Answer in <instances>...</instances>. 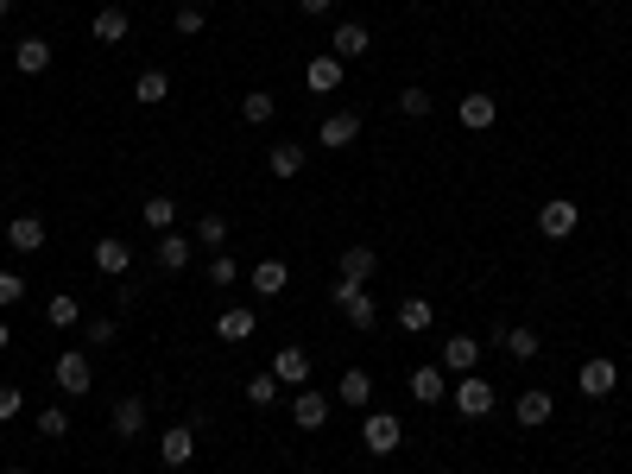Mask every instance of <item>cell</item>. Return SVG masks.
Wrapping results in <instances>:
<instances>
[{
    "label": "cell",
    "mask_w": 632,
    "mask_h": 474,
    "mask_svg": "<svg viewBox=\"0 0 632 474\" xmlns=\"http://www.w3.org/2000/svg\"><path fill=\"white\" fill-rule=\"evenodd\" d=\"M190 456H196V424H171L165 443H158V462H165V468H184Z\"/></svg>",
    "instance_id": "cell-11"
},
{
    "label": "cell",
    "mask_w": 632,
    "mask_h": 474,
    "mask_svg": "<svg viewBox=\"0 0 632 474\" xmlns=\"http://www.w3.org/2000/svg\"><path fill=\"white\" fill-rule=\"evenodd\" d=\"M190 247H196V241H184V234H158V247H152L158 272H184V266H190Z\"/></svg>",
    "instance_id": "cell-17"
},
{
    "label": "cell",
    "mask_w": 632,
    "mask_h": 474,
    "mask_svg": "<svg viewBox=\"0 0 632 474\" xmlns=\"http://www.w3.org/2000/svg\"><path fill=\"white\" fill-rule=\"evenodd\" d=\"M430 323H437V304H430V298H418V291L399 298V329H405V335H424Z\"/></svg>",
    "instance_id": "cell-16"
},
{
    "label": "cell",
    "mask_w": 632,
    "mask_h": 474,
    "mask_svg": "<svg viewBox=\"0 0 632 474\" xmlns=\"http://www.w3.org/2000/svg\"><path fill=\"white\" fill-rule=\"evenodd\" d=\"M165 95H171V76H165V70H140V83H133V102H140V108H158Z\"/></svg>",
    "instance_id": "cell-28"
},
{
    "label": "cell",
    "mask_w": 632,
    "mask_h": 474,
    "mask_svg": "<svg viewBox=\"0 0 632 474\" xmlns=\"http://www.w3.org/2000/svg\"><path fill=\"white\" fill-rule=\"evenodd\" d=\"M298 7H304V13H310V19H323V13H329V7H335V0H298Z\"/></svg>",
    "instance_id": "cell-43"
},
{
    "label": "cell",
    "mask_w": 632,
    "mask_h": 474,
    "mask_svg": "<svg viewBox=\"0 0 632 474\" xmlns=\"http://www.w3.org/2000/svg\"><path fill=\"white\" fill-rule=\"evenodd\" d=\"M304 89L310 95H335V89H342V57H335V51L310 57V64H304Z\"/></svg>",
    "instance_id": "cell-8"
},
{
    "label": "cell",
    "mask_w": 632,
    "mask_h": 474,
    "mask_svg": "<svg viewBox=\"0 0 632 474\" xmlns=\"http://www.w3.org/2000/svg\"><path fill=\"white\" fill-rule=\"evenodd\" d=\"M7 474H26V468H7Z\"/></svg>",
    "instance_id": "cell-46"
},
{
    "label": "cell",
    "mask_w": 632,
    "mask_h": 474,
    "mask_svg": "<svg viewBox=\"0 0 632 474\" xmlns=\"http://www.w3.org/2000/svg\"><path fill=\"white\" fill-rule=\"evenodd\" d=\"M550 411H557V399H550V392H519V424H525V430H544Z\"/></svg>",
    "instance_id": "cell-23"
},
{
    "label": "cell",
    "mask_w": 632,
    "mask_h": 474,
    "mask_svg": "<svg viewBox=\"0 0 632 474\" xmlns=\"http://www.w3.org/2000/svg\"><path fill=\"white\" fill-rule=\"evenodd\" d=\"M474 367H481V342H474V335L443 342V373H474Z\"/></svg>",
    "instance_id": "cell-15"
},
{
    "label": "cell",
    "mask_w": 632,
    "mask_h": 474,
    "mask_svg": "<svg viewBox=\"0 0 632 474\" xmlns=\"http://www.w3.org/2000/svg\"><path fill=\"white\" fill-rule=\"evenodd\" d=\"M7 241H13V253H45V222L38 215H13Z\"/></svg>",
    "instance_id": "cell-18"
},
{
    "label": "cell",
    "mask_w": 632,
    "mask_h": 474,
    "mask_svg": "<svg viewBox=\"0 0 632 474\" xmlns=\"http://www.w3.org/2000/svg\"><path fill=\"white\" fill-rule=\"evenodd\" d=\"M329 304L342 310V316H348L354 329H373V323H380V304H373V291H367V285H354V279H335Z\"/></svg>",
    "instance_id": "cell-2"
},
{
    "label": "cell",
    "mask_w": 632,
    "mask_h": 474,
    "mask_svg": "<svg viewBox=\"0 0 632 474\" xmlns=\"http://www.w3.org/2000/svg\"><path fill=\"white\" fill-rule=\"evenodd\" d=\"M13 70L19 76H45L51 70V45H45V38H19V45H13Z\"/></svg>",
    "instance_id": "cell-13"
},
{
    "label": "cell",
    "mask_w": 632,
    "mask_h": 474,
    "mask_svg": "<svg viewBox=\"0 0 632 474\" xmlns=\"http://www.w3.org/2000/svg\"><path fill=\"white\" fill-rule=\"evenodd\" d=\"M0 19H13V0H0Z\"/></svg>",
    "instance_id": "cell-45"
},
{
    "label": "cell",
    "mask_w": 632,
    "mask_h": 474,
    "mask_svg": "<svg viewBox=\"0 0 632 474\" xmlns=\"http://www.w3.org/2000/svg\"><path fill=\"white\" fill-rule=\"evenodd\" d=\"M576 228H582V209L569 203V196H550V203L538 209V234H544V241H569Z\"/></svg>",
    "instance_id": "cell-4"
},
{
    "label": "cell",
    "mask_w": 632,
    "mask_h": 474,
    "mask_svg": "<svg viewBox=\"0 0 632 474\" xmlns=\"http://www.w3.org/2000/svg\"><path fill=\"white\" fill-rule=\"evenodd\" d=\"M190 241H203L209 253H222V241H228V222H222V215H203V222H196V234H190Z\"/></svg>",
    "instance_id": "cell-36"
},
{
    "label": "cell",
    "mask_w": 632,
    "mask_h": 474,
    "mask_svg": "<svg viewBox=\"0 0 632 474\" xmlns=\"http://www.w3.org/2000/svg\"><path fill=\"white\" fill-rule=\"evenodd\" d=\"M209 285H215V291L241 285V266H234V260H228V253H215V260H209Z\"/></svg>",
    "instance_id": "cell-37"
},
{
    "label": "cell",
    "mask_w": 632,
    "mask_h": 474,
    "mask_svg": "<svg viewBox=\"0 0 632 474\" xmlns=\"http://www.w3.org/2000/svg\"><path fill=\"white\" fill-rule=\"evenodd\" d=\"M215 335H222V342H247V335H253V310L247 304L222 310V316H215Z\"/></svg>",
    "instance_id": "cell-27"
},
{
    "label": "cell",
    "mask_w": 632,
    "mask_h": 474,
    "mask_svg": "<svg viewBox=\"0 0 632 474\" xmlns=\"http://www.w3.org/2000/svg\"><path fill=\"white\" fill-rule=\"evenodd\" d=\"M266 171H272V177H298V171H304V146H298V140H279V146L266 152Z\"/></svg>",
    "instance_id": "cell-24"
},
{
    "label": "cell",
    "mask_w": 632,
    "mask_h": 474,
    "mask_svg": "<svg viewBox=\"0 0 632 474\" xmlns=\"http://www.w3.org/2000/svg\"><path fill=\"white\" fill-rule=\"evenodd\" d=\"M449 405H456L462 418H487V411L500 405V386H487L481 373H456V386H449Z\"/></svg>",
    "instance_id": "cell-1"
},
{
    "label": "cell",
    "mask_w": 632,
    "mask_h": 474,
    "mask_svg": "<svg viewBox=\"0 0 632 474\" xmlns=\"http://www.w3.org/2000/svg\"><path fill=\"white\" fill-rule=\"evenodd\" d=\"M456 114H462V127H468V133H487L493 121H500V102H493V95H487V89H468Z\"/></svg>",
    "instance_id": "cell-9"
},
{
    "label": "cell",
    "mask_w": 632,
    "mask_h": 474,
    "mask_svg": "<svg viewBox=\"0 0 632 474\" xmlns=\"http://www.w3.org/2000/svg\"><path fill=\"white\" fill-rule=\"evenodd\" d=\"M19 405H26V392H19V386H0V424L19 418Z\"/></svg>",
    "instance_id": "cell-42"
},
{
    "label": "cell",
    "mask_w": 632,
    "mask_h": 474,
    "mask_svg": "<svg viewBox=\"0 0 632 474\" xmlns=\"http://www.w3.org/2000/svg\"><path fill=\"white\" fill-rule=\"evenodd\" d=\"M146 430V399H121L114 405V437H140Z\"/></svg>",
    "instance_id": "cell-32"
},
{
    "label": "cell",
    "mask_w": 632,
    "mask_h": 474,
    "mask_svg": "<svg viewBox=\"0 0 632 474\" xmlns=\"http://www.w3.org/2000/svg\"><path fill=\"white\" fill-rule=\"evenodd\" d=\"M335 399L354 405V411H367V399H373V373H367V367H348L342 386H335Z\"/></svg>",
    "instance_id": "cell-21"
},
{
    "label": "cell",
    "mask_w": 632,
    "mask_h": 474,
    "mask_svg": "<svg viewBox=\"0 0 632 474\" xmlns=\"http://www.w3.org/2000/svg\"><path fill=\"white\" fill-rule=\"evenodd\" d=\"M272 373H279V386H304L310 380V354L304 348H279L272 354Z\"/></svg>",
    "instance_id": "cell-20"
},
{
    "label": "cell",
    "mask_w": 632,
    "mask_h": 474,
    "mask_svg": "<svg viewBox=\"0 0 632 474\" xmlns=\"http://www.w3.org/2000/svg\"><path fill=\"white\" fill-rule=\"evenodd\" d=\"M140 222H146L152 234H171V222H177V203H171V196H146V203H140Z\"/></svg>",
    "instance_id": "cell-30"
},
{
    "label": "cell",
    "mask_w": 632,
    "mask_h": 474,
    "mask_svg": "<svg viewBox=\"0 0 632 474\" xmlns=\"http://www.w3.org/2000/svg\"><path fill=\"white\" fill-rule=\"evenodd\" d=\"M95 38H102V45H121V38L133 32V19L121 13V7H102V13H95V26H89Z\"/></svg>",
    "instance_id": "cell-25"
},
{
    "label": "cell",
    "mask_w": 632,
    "mask_h": 474,
    "mask_svg": "<svg viewBox=\"0 0 632 474\" xmlns=\"http://www.w3.org/2000/svg\"><path fill=\"white\" fill-rule=\"evenodd\" d=\"M493 342H500V348L512 354V361H531V354L544 348V342H538V335H531V329H493Z\"/></svg>",
    "instance_id": "cell-31"
},
{
    "label": "cell",
    "mask_w": 632,
    "mask_h": 474,
    "mask_svg": "<svg viewBox=\"0 0 632 474\" xmlns=\"http://www.w3.org/2000/svg\"><path fill=\"white\" fill-rule=\"evenodd\" d=\"M354 140H361V114H354V108H342V114H329V121H323V127H316V146H323V152H348Z\"/></svg>",
    "instance_id": "cell-6"
},
{
    "label": "cell",
    "mask_w": 632,
    "mask_h": 474,
    "mask_svg": "<svg viewBox=\"0 0 632 474\" xmlns=\"http://www.w3.org/2000/svg\"><path fill=\"white\" fill-rule=\"evenodd\" d=\"M272 399H279V373L266 367V373H253V380H247V405H260V411H266Z\"/></svg>",
    "instance_id": "cell-35"
},
{
    "label": "cell",
    "mask_w": 632,
    "mask_h": 474,
    "mask_svg": "<svg viewBox=\"0 0 632 474\" xmlns=\"http://www.w3.org/2000/svg\"><path fill=\"white\" fill-rule=\"evenodd\" d=\"M361 443H367V456H392V449L405 443V424L392 418V411H367V430H361Z\"/></svg>",
    "instance_id": "cell-5"
},
{
    "label": "cell",
    "mask_w": 632,
    "mask_h": 474,
    "mask_svg": "<svg viewBox=\"0 0 632 474\" xmlns=\"http://www.w3.org/2000/svg\"><path fill=\"white\" fill-rule=\"evenodd\" d=\"M367 45H373V38H367V26H361V19H342V26H335V38H329V51L342 57V64L367 57Z\"/></svg>",
    "instance_id": "cell-12"
},
{
    "label": "cell",
    "mask_w": 632,
    "mask_h": 474,
    "mask_svg": "<svg viewBox=\"0 0 632 474\" xmlns=\"http://www.w3.org/2000/svg\"><path fill=\"white\" fill-rule=\"evenodd\" d=\"M45 323H51V329H76V323H83V304H76L70 291H57V298L45 304Z\"/></svg>",
    "instance_id": "cell-33"
},
{
    "label": "cell",
    "mask_w": 632,
    "mask_h": 474,
    "mask_svg": "<svg viewBox=\"0 0 632 474\" xmlns=\"http://www.w3.org/2000/svg\"><path fill=\"white\" fill-rule=\"evenodd\" d=\"M614 386H620V367L607 361V354H595V361H582V373H576V392H582V399H607Z\"/></svg>",
    "instance_id": "cell-7"
},
{
    "label": "cell",
    "mask_w": 632,
    "mask_h": 474,
    "mask_svg": "<svg viewBox=\"0 0 632 474\" xmlns=\"http://www.w3.org/2000/svg\"><path fill=\"white\" fill-rule=\"evenodd\" d=\"M411 399H418V405H437V399H449L443 367H418V373H411Z\"/></svg>",
    "instance_id": "cell-22"
},
{
    "label": "cell",
    "mask_w": 632,
    "mask_h": 474,
    "mask_svg": "<svg viewBox=\"0 0 632 474\" xmlns=\"http://www.w3.org/2000/svg\"><path fill=\"white\" fill-rule=\"evenodd\" d=\"M171 26H177V38H196V32L209 26V13H203V7H177V19H171Z\"/></svg>",
    "instance_id": "cell-38"
},
{
    "label": "cell",
    "mask_w": 632,
    "mask_h": 474,
    "mask_svg": "<svg viewBox=\"0 0 632 474\" xmlns=\"http://www.w3.org/2000/svg\"><path fill=\"white\" fill-rule=\"evenodd\" d=\"M247 279H253V291H260V298H279V291L291 285V266H285V260H260Z\"/></svg>",
    "instance_id": "cell-19"
},
{
    "label": "cell",
    "mask_w": 632,
    "mask_h": 474,
    "mask_svg": "<svg viewBox=\"0 0 632 474\" xmlns=\"http://www.w3.org/2000/svg\"><path fill=\"white\" fill-rule=\"evenodd\" d=\"M272 114H279V102H272V89H247V95H241V121H247V127H266Z\"/></svg>",
    "instance_id": "cell-29"
},
{
    "label": "cell",
    "mask_w": 632,
    "mask_h": 474,
    "mask_svg": "<svg viewBox=\"0 0 632 474\" xmlns=\"http://www.w3.org/2000/svg\"><path fill=\"white\" fill-rule=\"evenodd\" d=\"M83 335H89L95 348H114V316H89V323H83Z\"/></svg>",
    "instance_id": "cell-41"
},
{
    "label": "cell",
    "mask_w": 632,
    "mask_h": 474,
    "mask_svg": "<svg viewBox=\"0 0 632 474\" xmlns=\"http://www.w3.org/2000/svg\"><path fill=\"white\" fill-rule=\"evenodd\" d=\"M373 266H380V253H373V247H342V279L367 285V279H373Z\"/></svg>",
    "instance_id": "cell-26"
},
{
    "label": "cell",
    "mask_w": 632,
    "mask_h": 474,
    "mask_svg": "<svg viewBox=\"0 0 632 474\" xmlns=\"http://www.w3.org/2000/svg\"><path fill=\"white\" fill-rule=\"evenodd\" d=\"M399 114L424 121V114H430V89H399Z\"/></svg>",
    "instance_id": "cell-39"
},
{
    "label": "cell",
    "mask_w": 632,
    "mask_h": 474,
    "mask_svg": "<svg viewBox=\"0 0 632 474\" xmlns=\"http://www.w3.org/2000/svg\"><path fill=\"white\" fill-rule=\"evenodd\" d=\"M127 266H133V247L121 241V234H108V241H95V272H108V279H121Z\"/></svg>",
    "instance_id": "cell-14"
},
{
    "label": "cell",
    "mask_w": 632,
    "mask_h": 474,
    "mask_svg": "<svg viewBox=\"0 0 632 474\" xmlns=\"http://www.w3.org/2000/svg\"><path fill=\"white\" fill-rule=\"evenodd\" d=\"M38 437H45V443L70 437V411H64V405H45V411H38Z\"/></svg>",
    "instance_id": "cell-34"
},
{
    "label": "cell",
    "mask_w": 632,
    "mask_h": 474,
    "mask_svg": "<svg viewBox=\"0 0 632 474\" xmlns=\"http://www.w3.org/2000/svg\"><path fill=\"white\" fill-rule=\"evenodd\" d=\"M19 298H26V279H19V272H0V316H7Z\"/></svg>",
    "instance_id": "cell-40"
},
{
    "label": "cell",
    "mask_w": 632,
    "mask_h": 474,
    "mask_svg": "<svg viewBox=\"0 0 632 474\" xmlns=\"http://www.w3.org/2000/svg\"><path fill=\"white\" fill-rule=\"evenodd\" d=\"M51 380H57V392H64V399H83V392L95 386V367H89V354H57V367H51Z\"/></svg>",
    "instance_id": "cell-3"
},
{
    "label": "cell",
    "mask_w": 632,
    "mask_h": 474,
    "mask_svg": "<svg viewBox=\"0 0 632 474\" xmlns=\"http://www.w3.org/2000/svg\"><path fill=\"white\" fill-rule=\"evenodd\" d=\"M7 342H13V335H7V316H0V354H7Z\"/></svg>",
    "instance_id": "cell-44"
},
{
    "label": "cell",
    "mask_w": 632,
    "mask_h": 474,
    "mask_svg": "<svg viewBox=\"0 0 632 474\" xmlns=\"http://www.w3.org/2000/svg\"><path fill=\"white\" fill-rule=\"evenodd\" d=\"M329 392H298V399H291V424H298V430H323L329 424Z\"/></svg>",
    "instance_id": "cell-10"
}]
</instances>
